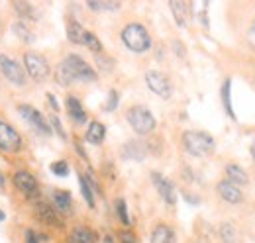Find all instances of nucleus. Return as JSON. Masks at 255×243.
Instances as JSON below:
<instances>
[{"label":"nucleus","instance_id":"5701e85b","mask_svg":"<svg viewBox=\"0 0 255 243\" xmlns=\"http://www.w3.org/2000/svg\"><path fill=\"white\" fill-rule=\"evenodd\" d=\"M226 181L234 182L236 186H240V184H246L248 182V175H246V171L240 167V165H236V163H230V165H226Z\"/></svg>","mask_w":255,"mask_h":243},{"label":"nucleus","instance_id":"c85d7f7f","mask_svg":"<svg viewBox=\"0 0 255 243\" xmlns=\"http://www.w3.org/2000/svg\"><path fill=\"white\" fill-rule=\"evenodd\" d=\"M83 45L85 47H89L93 53H96V55H102V41L96 37L93 31L87 30V33H85V41H83Z\"/></svg>","mask_w":255,"mask_h":243},{"label":"nucleus","instance_id":"423d86ee","mask_svg":"<svg viewBox=\"0 0 255 243\" xmlns=\"http://www.w3.org/2000/svg\"><path fill=\"white\" fill-rule=\"evenodd\" d=\"M61 63L65 65V69L69 71V75L73 77L75 83H95L98 79L95 69L77 53H69Z\"/></svg>","mask_w":255,"mask_h":243},{"label":"nucleus","instance_id":"a878e982","mask_svg":"<svg viewBox=\"0 0 255 243\" xmlns=\"http://www.w3.org/2000/svg\"><path fill=\"white\" fill-rule=\"evenodd\" d=\"M79 184H81V192H83V198L87 200V204L91 208H95V190H93V184L89 182V179L85 175H79Z\"/></svg>","mask_w":255,"mask_h":243},{"label":"nucleus","instance_id":"1a4fd4ad","mask_svg":"<svg viewBox=\"0 0 255 243\" xmlns=\"http://www.w3.org/2000/svg\"><path fill=\"white\" fill-rule=\"evenodd\" d=\"M18 114L28 122L37 133H41V135H45V137H49V135L53 133L47 118H45L37 108H33L32 104H18Z\"/></svg>","mask_w":255,"mask_h":243},{"label":"nucleus","instance_id":"c756f323","mask_svg":"<svg viewBox=\"0 0 255 243\" xmlns=\"http://www.w3.org/2000/svg\"><path fill=\"white\" fill-rule=\"evenodd\" d=\"M220 238H222L224 243H234L236 238H238V232H236V228L232 224L224 222L222 226H220Z\"/></svg>","mask_w":255,"mask_h":243},{"label":"nucleus","instance_id":"f704fd0d","mask_svg":"<svg viewBox=\"0 0 255 243\" xmlns=\"http://www.w3.org/2000/svg\"><path fill=\"white\" fill-rule=\"evenodd\" d=\"M120 243H137V238L131 230H122L120 232Z\"/></svg>","mask_w":255,"mask_h":243},{"label":"nucleus","instance_id":"6ab92c4d","mask_svg":"<svg viewBox=\"0 0 255 243\" xmlns=\"http://www.w3.org/2000/svg\"><path fill=\"white\" fill-rule=\"evenodd\" d=\"M106 137V125L102 122H91L89 127H87V133H85V139L93 145H100Z\"/></svg>","mask_w":255,"mask_h":243},{"label":"nucleus","instance_id":"c9c22d12","mask_svg":"<svg viewBox=\"0 0 255 243\" xmlns=\"http://www.w3.org/2000/svg\"><path fill=\"white\" fill-rule=\"evenodd\" d=\"M96 59H98V65H100V69H104V71H110V69H114V61L108 59V57H104V55H96Z\"/></svg>","mask_w":255,"mask_h":243},{"label":"nucleus","instance_id":"ddd939ff","mask_svg":"<svg viewBox=\"0 0 255 243\" xmlns=\"http://www.w3.org/2000/svg\"><path fill=\"white\" fill-rule=\"evenodd\" d=\"M51 206L61 214V216L63 214H71L73 212V196H71V192L61 190V188H55L51 192Z\"/></svg>","mask_w":255,"mask_h":243},{"label":"nucleus","instance_id":"dca6fc26","mask_svg":"<svg viewBox=\"0 0 255 243\" xmlns=\"http://www.w3.org/2000/svg\"><path fill=\"white\" fill-rule=\"evenodd\" d=\"M169 8H171V12H173V16H175V22L183 28V26H187V22H189V16H191V2H185V0H171L169 2Z\"/></svg>","mask_w":255,"mask_h":243},{"label":"nucleus","instance_id":"473e14b6","mask_svg":"<svg viewBox=\"0 0 255 243\" xmlns=\"http://www.w3.org/2000/svg\"><path fill=\"white\" fill-rule=\"evenodd\" d=\"M47 122H49V125H51V131H55L61 139H67V133H65L63 125H61V120H59L57 114H51V116L47 118Z\"/></svg>","mask_w":255,"mask_h":243},{"label":"nucleus","instance_id":"f8f14e48","mask_svg":"<svg viewBox=\"0 0 255 243\" xmlns=\"http://www.w3.org/2000/svg\"><path fill=\"white\" fill-rule=\"evenodd\" d=\"M151 181L155 184V188H157V192H159V196L163 198V202L167 204V206H175L177 204V190H175V184L169 181V179H165L161 173L157 171H153L151 173Z\"/></svg>","mask_w":255,"mask_h":243},{"label":"nucleus","instance_id":"a211bd4d","mask_svg":"<svg viewBox=\"0 0 255 243\" xmlns=\"http://www.w3.org/2000/svg\"><path fill=\"white\" fill-rule=\"evenodd\" d=\"M12 8L16 10V14L20 16L22 22H35L37 20V12H35L33 4H30L28 0H14Z\"/></svg>","mask_w":255,"mask_h":243},{"label":"nucleus","instance_id":"9b49d317","mask_svg":"<svg viewBox=\"0 0 255 243\" xmlns=\"http://www.w3.org/2000/svg\"><path fill=\"white\" fill-rule=\"evenodd\" d=\"M145 85L149 87V91L155 92L159 98H171L173 94V87L167 79V75H163L161 71H147L145 73Z\"/></svg>","mask_w":255,"mask_h":243},{"label":"nucleus","instance_id":"0eeeda50","mask_svg":"<svg viewBox=\"0 0 255 243\" xmlns=\"http://www.w3.org/2000/svg\"><path fill=\"white\" fill-rule=\"evenodd\" d=\"M24 149V139L20 131L4 118H0V151L8 155H16Z\"/></svg>","mask_w":255,"mask_h":243},{"label":"nucleus","instance_id":"aec40b11","mask_svg":"<svg viewBox=\"0 0 255 243\" xmlns=\"http://www.w3.org/2000/svg\"><path fill=\"white\" fill-rule=\"evenodd\" d=\"M175 230L167 224H157L151 232V243H175Z\"/></svg>","mask_w":255,"mask_h":243},{"label":"nucleus","instance_id":"a19ab883","mask_svg":"<svg viewBox=\"0 0 255 243\" xmlns=\"http://www.w3.org/2000/svg\"><path fill=\"white\" fill-rule=\"evenodd\" d=\"M4 218H6V214H4V212H2V210H0V222H2Z\"/></svg>","mask_w":255,"mask_h":243},{"label":"nucleus","instance_id":"412c9836","mask_svg":"<svg viewBox=\"0 0 255 243\" xmlns=\"http://www.w3.org/2000/svg\"><path fill=\"white\" fill-rule=\"evenodd\" d=\"M85 33L87 30L83 28V24H79L77 20H69L67 22V39L75 45H83L85 41Z\"/></svg>","mask_w":255,"mask_h":243},{"label":"nucleus","instance_id":"4be33fe9","mask_svg":"<svg viewBox=\"0 0 255 243\" xmlns=\"http://www.w3.org/2000/svg\"><path fill=\"white\" fill-rule=\"evenodd\" d=\"M12 31H14V35L20 39V41H24V43H33V39H35V35L32 33V28H30V24L28 22H22V20H18V22H14L12 24Z\"/></svg>","mask_w":255,"mask_h":243},{"label":"nucleus","instance_id":"72a5a7b5","mask_svg":"<svg viewBox=\"0 0 255 243\" xmlns=\"http://www.w3.org/2000/svg\"><path fill=\"white\" fill-rule=\"evenodd\" d=\"M118 102H120V94H118L116 91H110V94H108V102H106L104 110H106V112H114L116 106H118Z\"/></svg>","mask_w":255,"mask_h":243},{"label":"nucleus","instance_id":"f257e3e1","mask_svg":"<svg viewBox=\"0 0 255 243\" xmlns=\"http://www.w3.org/2000/svg\"><path fill=\"white\" fill-rule=\"evenodd\" d=\"M122 37V43L126 45L129 51L133 53H145L151 49V35L149 31L145 30V26L137 24V22H131L128 24L126 28L120 33Z\"/></svg>","mask_w":255,"mask_h":243},{"label":"nucleus","instance_id":"7ed1b4c3","mask_svg":"<svg viewBox=\"0 0 255 243\" xmlns=\"http://www.w3.org/2000/svg\"><path fill=\"white\" fill-rule=\"evenodd\" d=\"M22 63H24V69H26V75L35 81V83H45L51 75V67H49V61L43 53L39 51H33L28 49L24 51L22 55Z\"/></svg>","mask_w":255,"mask_h":243},{"label":"nucleus","instance_id":"2f4dec72","mask_svg":"<svg viewBox=\"0 0 255 243\" xmlns=\"http://www.w3.org/2000/svg\"><path fill=\"white\" fill-rule=\"evenodd\" d=\"M49 171L53 175H57V177H67L69 175V163L65 159H57V161H53L49 165Z\"/></svg>","mask_w":255,"mask_h":243},{"label":"nucleus","instance_id":"ea45409f","mask_svg":"<svg viewBox=\"0 0 255 243\" xmlns=\"http://www.w3.org/2000/svg\"><path fill=\"white\" fill-rule=\"evenodd\" d=\"M4 184H6V181H4V175L0 173V188H4Z\"/></svg>","mask_w":255,"mask_h":243},{"label":"nucleus","instance_id":"9d476101","mask_svg":"<svg viewBox=\"0 0 255 243\" xmlns=\"http://www.w3.org/2000/svg\"><path fill=\"white\" fill-rule=\"evenodd\" d=\"M33 216L37 222L49 226V228H61L63 226V220H61V214L57 212L51 202H43V200H35L33 202Z\"/></svg>","mask_w":255,"mask_h":243},{"label":"nucleus","instance_id":"4468645a","mask_svg":"<svg viewBox=\"0 0 255 243\" xmlns=\"http://www.w3.org/2000/svg\"><path fill=\"white\" fill-rule=\"evenodd\" d=\"M216 188H218V194L222 196L228 204H240V202H242V198H244L242 188H240V186H236L234 182L226 181V179L218 182V186H216Z\"/></svg>","mask_w":255,"mask_h":243},{"label":"nucleus","instance_id":"39448f33","mask_svg":"<svg viewBox=\"0 0 255 243\" xmlns=\"http://www.w3.org/2000/svg\"><path fill=\"white\" fill-rule=\"evenodd\" d=\"M0 75L16 89H24L28 85V75L24 65L6 53H0Z\"/></svg>","mask_w":255,"mask_h":243},{"label":"nucleus","instance_id":"bb28decb","mask_svg":"<svg viewBox=\"0 0 255 243\" xmlns=\"http://www.w3.org/2000/svg\"><path fill=\"white\" fill-rule=\"evenodd\" d=\"M222 102H224V108H226V112H228V116L230 118H236L234 116V108H232V81L230 79H226L224 81V85H222Z\"/></svg>","mask_w":255,"mask_h":243},{"label":"nucleus","instance_id":"79ce46f5","mask_svg":"<svg viewBox=\"0 0 255 243\" xmlns=\"http://www.w3.org/2000/svg\"><path fill=\"white\" fill-rule=\"evenodd\" d=\"M252 155H254V161H255V143H254V147H252Z\"/></svg>","mask_w":255,"mask_h":243},{"label":"nucleus","instance_id":"6e6552de","mask_svg":"<svg viewBox=\"0 0 255 243\" xmlns=\"http://www.w3.org/2000/svg\"><path fill=\"white\" fill-rule=\"evenodd\" d=\"M12 184H14V188H16L20 194H24L28 200H32V202L39 200L41 188H39L37 179L33 177L30 171H26V169L16 171V173L12 175Z\"/></svg>","mask_w":255,"mask_h":243},{"label":"nucleus","instance_id":"2eb2a0df","mask_svg":"<svg viewBox=\"0 0 255 243\" xmlns=\"http://www.w3.org/2000/svg\"><path fill=\"white\" fill-rule=\"evenodd\" d=\"M65 108H67V114H69V118L73 122H77V123H87V112H85V108H83V104H81V100L77 98V96H73V94H69L67 98H65Z\"/></svg>","mask_w":255,"mask_h":243},{"label":"nucleus","instance_id":"58836bf2","mask_svg":"<svg viewBox=\"0 0 255 243\" xmlns=\"http://www.w3.org/2000/svg\"><path fill=\"white\" fill-rule=\"evenodd\" d=\"M102 243H118V242H116V240H114L110 234H106V236L102 238Z\"/></svg>","mask_w":255,"mask_h":243},{"label":"nucleus","instance_id":"4c0bfd02","mask_svg":"<svg viewBox=\"0 0 255 243\" xmlns=\"http://www.w3.org/2000/svg\"><path fill=\"white\" fill-rule=\"evenodd\" d=\"M45 98H47V102H49V106H51V110L57 114V110H59V104H57V100H55V96L51 94V92H47L45 94Z\"/></svg>","mask_w":255,"mask_h":243},{"label":"nucleus","instance_id":"7c9ffc66","mask_svg":"<svg viewBox=\"0 0 255 243\" xmlns=\"http://www.w3.org/2000/svg\"><path fill=\"white\" fill-rule=\"evenodd\" d=\"M116 214H118V220H120L124 226H129V224H131L129 214H128V204L124 198H118V200H116Z\"/></svg>","mask_w":255,"mask_h":243},{"label":"nucleus","instance_id":"f3484780","mask_svg":"<svg viewBox=\"0 0 255 243\" xmlns=\"http://www.w3.org/2000/svg\"><path fill=\"white\" fill-rule=\"evenodd\" d=\"M67 243H96V232L87 226H77L67 236Z\"/></svg>","mask_w":255,"mask_h":243},{"label":"nucleus","instance_id":"20e7f679","mask_svg":"<svg viewBox=\"0 0 255 243\" xmlns=\"http://www.w3.org/2000/svg\"><path fill=\"white\" fill-rule=\"evenodd\" d=\"M126 120L137 135H149L157 127L155 116L145 106H131V108H128Z\"/></svg>","mask_w":255,"mask_h":243},{"label":"nucleus","instance_id":"393cba45","mask_svg":"<svg viewBox=\"0 0 255 243\" xmlns=\"http://www.w3.org/2000/svg\"><path fill=\"white\" fill-rule=\"evenodd\" d=\"M124 155H126L128 159H137V161H141V159H145L147 149H145L139 141H129L126 147H124Z\"/></svg>","mask_w":255,"mask_h":243},{"label":"nucleus","instance_id":"b1692460","mask_svg":"<svg viewBox=\"0 0 255 243\" xmlns=\"http://www.w3.org/2000/svg\"><path fill=\"white\" fill-rule=\"evenodd\" d=\"M120 2L116 0H87V8L95 10V12H114L120 10Z\"/></svg>","mask_w":255,"mask_h":243},{"label":"nucleus","instance_id":"e433bc0d","mask_svg":"<svg viewBox=\"0 0 255 243\" xmlns=\"http://www.w3.org/2000/svg\"><path fill=\"white\" fill-rule=\"evenodd\" d=\"M24 234H26V236H24L26 243H39V238H37V234H35V232H32V230H26Z\"/></svg>","mask_w":255,"mask_h":243},{"label":"nucleus","instance_id":"cd10ccee","mask_svg":"<svg viewBox=\"0 0 255 243\" xmlns=\"http://www.w3.org/2000/svg\"><path fill=\"white\" fill-rule=\"evenodd\" d=\"M53 77H55V83L59 85V87H71V85H75V81H73V77L69 75V71L65 69L63 63H59L57 65V69H55V73H53Z\"/></svg>","mask_w":255,"mask_h":243},{"label":"nucleus","instance_id":"f03ea898","mask_svg":"<svg viewBox=\"0 0 255 243\" xmlns=\"http://www.w3.org/2000/svg\"><path fill=\"white\" fill-rule=\"evenodd\" d=\"M183 147L194 157H206L214 151L216 141L208 131L200 129H187L183 133Z\"/></svg>","mask_w":255,"mask_h":243}]
</instances>
